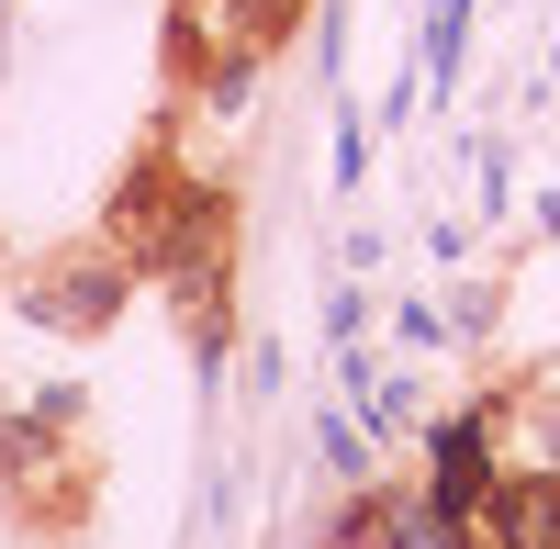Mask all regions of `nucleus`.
<instances>
[{"mask_svg": "<svg viewBox=\"0 0 560 549\" xmlns=\"http://www.w3.org/2000/svg\"><path fill=\"white\" fill-rule=\"evenodd\" d=\"M113 247H124L135 269H158V281L202 292L213 269H224V258H213V247H224V236H213V191H191L179 168H168V179H135L124 213H113Z\"/></svg>", "mask_w": 560, "mask_h": 549, "instance_id": "1", "label": "nucleus"}, {"mask_svg": "<svg viewBox=\"0 0 560 549\" xmlns=\"http://www.w3.org/2000/svg\"><path fill=\"white\" fill-rule=\"evenodd\" d=\"M482 493H493V416H448L427 427V505L482 527Z\"/></svg>", "mask_w": 560, "mask_h": 549, "instance_id": "2", "label": "nucleus"}, {"mask_svg": "<svg viewBox=\"0 0 560 549\" xmlns=\"http://www.w3.org/2000/svg\"><path fill=\"white\" fill-rule=\"evenodd\" d=\"M113 303H124V247H113V258H68V269H45V281L23 292V314H34V326H57V337H102Z\"/></svg>", "mask_w": 560, "mask_h": 549, "instance_id": "3", "label": "nucleus"}, {"mask_svg": "<svg viewBox=\"0 0 560 549\" xmlns=\"http://www.w3.org/2000/svg\"><path fill=\"white\" fill-rule=\"evenodd\" d=\"M482 549H560V471H504L482 493Z\"/></svg>", "mask_w": 560, "mask_h": 549, "instance_id": "4", "label": "nucleus"}, {"mask_svg": "<svg viewBox=\"0 0 560 549\" xmlns=\"http://www.w3.org/2000/svg\"><path fill=\"white\" fill-rule=\"evenodd\" d=\"M482 527H459V516H438L427 493H415V505H382V549H471Z\"/></svg>", "mask_w": 560, "mask_h": 549, "instance_id": "5", "label": "nucleus"}]
</instances>
